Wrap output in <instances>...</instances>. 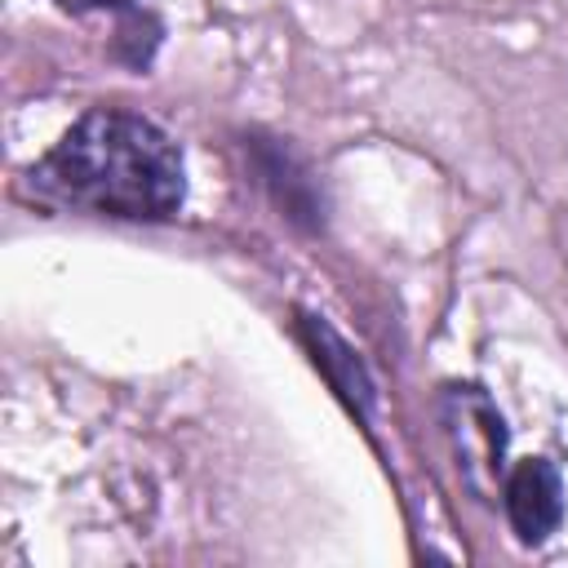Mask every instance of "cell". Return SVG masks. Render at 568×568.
<instances>
[{
	"instance_id": "1",
	"label": "cell",
	"mask_w": 568,
	"mask_h": 568,
	"mask_svg": "<svg viewBox=\"0 0 568 568\" xmlns=\"http://www.w3.org/2000/svg\"><path fill=\"white\" fill-rule=\"evenodd\" d=\"M58 209H89L129 222H169L186 200L178 142L124 106H89L27 173Z\"/></svg>"
},
{
	"instance_id": "2",
	"label": "cell",
	"mask_w": 568,
	"mask_h": 568,
	"mask_svg": "<svg viewBox=\"0 0 568 568\" xmlns=\"http://www.w3.org/2000/svg\"><path fill=\"white\" fill-rule=\"evenodd\" d=\"M439 422H444L448 448L457 457L462 484L479 501H493L506 484V422H501L497 404L484 395V386L453 382L439 395Z\"/></svg>"
},
{
	"instance_id": "3",
	"label": "cell",
	"mask_w": 568,
	"mask_h": 568,
	"mask_svg": "<svg viewBox=\"0 0 568 568\" xmlns=\"http://www.w3.org/2000/svg\"><path fill=\"white\" fill-rule=\"evenodd\" d=\"M501 501H506L510 528H515V537L524 546L546 541L559 528V519H564V479H559L555 462L524 457L515 470H506Z\"/></svg>"
},
{
	"instance_id": "4",
	"label": "cell",
	"mask_w": 568,
	"mask_h": 568,
	"mask_svg": "<svg viewBox=\"0 0 568 568\" xmlns=\"http://www.w3.org/2000/svg\"><path fill=\"white\" fill-rule=\"evenodd\" d=\"M58 9H67V13H98V9H133L138 0H53Z\"/></svg>"
}]
</instances>
